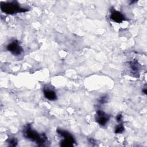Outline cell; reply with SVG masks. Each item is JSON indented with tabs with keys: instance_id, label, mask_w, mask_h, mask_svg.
Returning <instances> with one entry per match:
<instances>
[{
	"instance_id": "obj_1",
	"label": "cell",
	"mask_w": 147,
	"mask_h": 147,
	"mask_svg": "<svg viewBox=\"0 0 147 147\" xmlns=\"http://www.w3.org/2000/svg\"><path fill=\"white\" fill-rule=\"evenodd\" d=\"M1 9L2 11L7 14H14L17 12H22L27 10L20 7L17 3H16L14 2L2 4Z\"/></svg>"
},
{
	"instance_id": "obj_2",
	"label": "cell",
	"mask_w": 147,
	"mask_h": 147,
	"mask_svg": "<svg viewBox=\"0 0 147 147\" xmlns=\"http://www.w3.org/2000/svg\"><path fill=\"white\" fill-rule=\"evenodd\" d=\"M24 134L28 138L31 140L32 141H36V143H38L40 145H42L46 141L45 137L40 136L36 131L32 130L30 127L26 129Z\"/></svg>"
},
{
	"instance_id": "obj_3",
	"label": "cell",
	"mask_w": 147,
	"mask_h": 147,
	"mask_svg": "<svg viewBox=\"0 0 147 147\" xmlns=\"http://www.w3.org/2000/svg\"><path fill=\"white\" fill-rule=\"evenodd\" d=\"M7 48L9 51H10L13 55H18L21 54L22 51V48L19 45V44L16 41H14L9 44L7 45Z\"/></svg>"
},
{
	"instance_id": "obj_4",
	"label": "cell",
	"mask_w": 147,
	"mask_h": 147,
	"mask_svg": "<svg viewBox=\"0 0 147 147\" xmlns=\"http://www.w3.org/2000/svg\"><path fill=\"white\" fill-rule=\"evenodd\" d=\"M96 121L100 125H105L109 120V117L101 110L97 111Z\"/></svg>"
},
{
	"instance_id": "obj_5",
	"label": "cell",
	"mask_w": 147,
	"mask_h": 147,
	"mask_svg": "<svg viewBox=\"0 0 147 147\" xmlns=\"http://www.w3.org/2000/svg\"><path fill=\"white\" fill-rule=\"evenodd\" d=\"M110 18L111 20H113V21L117 22H121L122 21H123L124 17L123 16V15L119 13V11L114 10L110 16Z\"/></svg>"
},
{
	"instance_id": "obj_6",
	"label": "cell",
	"mask_w": 147,
	"mask_h": 147,
	"mask_svg": "<svg viewBox=\"0 0 147 147\" xmlns=\"http://www.w3.org/2000/svg\"><path fill=\"white\" fill-rule=\"evenodd\" d=\"M44 94L45 98L49 100H55L56 99V95L55 92L51 90H44Z\"/></svg>"
},
{
	"instance_id": "obj_7",
	"label": "cell",
	"mask_w": 147,
	"mask_h": 147,
	"mask_svg": "<svg viewBox=\"0 0 147 147\" xmlns=\"http://www.w3.org/2000/svg\"><path fill=\"white\" fill-rule=\"evenodd\" d=\"M123 130H124L123 127L122 125H120V126L119 125L118 126H117L116 127V129H115V131L116 133H121L123 131Z\"/></svg>"
},
{
	"instance_id": "obj_8",
	"label": "cell",
	"mask_w": 147,
	"mask_h": 147,
	"mask_svg": "<svg viewBox=\"0 0 147 147\" xmlns=\"http://www.w3.org/2000/svg\"><path fill=\"white\" fill-rule=\"evenodd\" d=\"M10 144H11L12 146H15L16 145V143H17V141L14 140V139H12L10 141H9Z\"/></svg>"
},
{
	"instance_id": "obj_9",
	"label": "cell",
	"mask_w": 147,
	"mask_h": 147,
	"mask_svg": "<svg viewBox=\"0 0 147 147\" xmlns=\"http://www.w3.org/2000/svg\"><path fill=\"white\" fill-rule=\"evenodd\" d=\"M121 118H122V116H121V115H118V116H117V121H120L121 120Z\"/></svg>"
}]
</instances>
